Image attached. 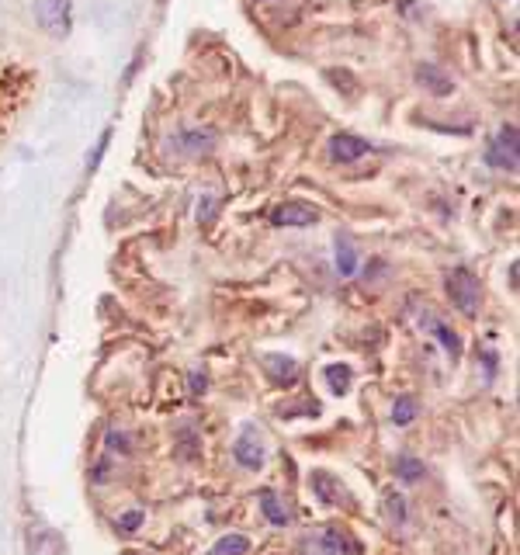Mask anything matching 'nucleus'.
Masks as SVG:
<instances>
[{
    "instance_id": "nucleus-25",
    "label": "nucleus",
    "mask_w": 520,
    "mask_h": 555,
    "mask_svg": "<svg viewBox=\"0 0 520 555\" xmlns=\"http://www.w3.org/2000/svg\"><path fill=\"white\" fill-rule=\"evenodd\" d=\"M191 386H195L191 392H205V375H191Z\"/></svg>"
},
{
    "instance_id": "nucleus-4",
    "label": "nucleus",
    "mask_w": 520,
    "mask_h": 555,
    "mask_svg": "<svg viewBox=\"0 0 520 555\" xmlns=\"http://www.w3.org/2000/svg\"><path fill=\"white\" fill-rule=\"evenodd\" d=\"M302 555H361V542L351 538L344 527H323L320 535L305 538L298 545Z\"/></svg>"
},
{
    "instance_id": "nucleus-8",
    "label": "nucleus",
    "mask_w": 520,
    "mask_h": 555,
    "mask_svg": "<svg viewBox=\"0 0 520 555\" xmlns=\"http://www.w3.org/2000/svg\"><path fill=\"white\" fill-rule=\"evenodd\" d=\"M309 486H313V493H316V500H323L326 507H340V503H347V500H351L347 486H344L333 472H326V469H313Z\"/></svg>"
},
{
    "instance_id": "nucleus-21",
    "label": "nucleus",
    "mask_w": 520,
    "mask_h": 555,
    "mask_svg": "<svg viewBox=\"0 0 520 555\" xmlns=\"http://www.w3.org/2000/svg\"><path fill=\"white\" fill-rule=\"evenodd\" d=\"M215 212H219V195L215 192H205L201 201H198V226H208L215 219Z\"/></svg>"
},
{
    "instance_id": "nucleus-18",
    "label": "nucleus",
    "mask_w": 520,
    "mask_h": 555,
    "mask_svg": "<svg viewBox=\"0 0 520 555\" xmlns=\"http://www.w3.org/2000/svg\"><path fill=\"white\" fill-rule=\"evenodd\" d=\"M430 330H434V337L444 344V351L451 355V361L461 358V340H458V333L448 323H441V320H430Z\"/></svg>"
},
{
    "instance_id": "nucleus-19",
    "label": "nucleus",
    "mask_w": 520,
    "mask_h": 555,
    "mask_svg": "<svg viewBox=\"0 0 520 555\" xmlns=\"http://www.w3.org/2000/svg\"><path fill=\"white\" fill-rule=\"evenodd\" d=\"M395 476H399L402 483H417V479L423 476V461H420V458L399 455V458H395Z\"/></svg>"
},
{
    "instance_id": "nucleus-26",
    "label": "nucleus",
    "mask_w": 520,
    "mask_h": 555,
    "mask_svg": "<svg viewBox=\"0 0 520 555\" xmlns=\"http://www.w3.org/2000/svg\"><path fill=\"white\" fill-rule=\"evenodd\" d=\"M257 4H278V0H257Z\"/></svg>"
},
{
    "instance_id": "nucleus-16",
    "label": "nucleus",
    "mask_w": 520,
    "mask_h": 555,
    "mask_svg": "<svg viewBox=\"0 0 520 555\" xmlns=\"http://www.w3.org/2000/svg\"><path fill=\"white\" fill-rule=\"evenodd\" d=\"M386 518H389V524H392V531L399 527H406L410 524V514H406V496L402 493H386Z\"/></svg>"
},
{
    "instance_id": "nucleus-15",
    "label": "nucleus",
    "mask_w": 520,
    "mask_h": 555,
    "mask_svg": "<svg viewBox=\"0 0 520 555\" xmlns=\"http://www.w3.org/2000/svg\"><path fill=\"white\" fill-rule=\"evenodd\" d=\"M417 413H420V403L413 399V396H395V403H392V424L395 427H406L417 420Z\"/></svg>"
},
{
    "instance_id": "nucleus-13",
    "label": "nucleus",
    "mask_w": 520,
    "mask_h": 555,
    "mask_svg": "<svg viewBox=\"0 0 520 555\" xmlns=\"http://www.w3.org/2000/svg\"><path fill=\"white\" fill-rule=\"evenodd\" d=\"M337 271L340 278L358 274V247L351 243V236H337Z\"/></svg>"
},
{
    "instance_id": "nucleus-10",
    "label": "nucleus",
    "mask_w": 520,
    "mask_h": 555,
    "mask_svg": "<svg viewBox=\"0 0 520 555\" xmlns=\"http://www.w3.org/2000/svg\"><path fill=\"white\" fill-rule=\"evenodd\" d=\"M232 455L243 469H260L264 465V445H260V434L254 427H243L240 441L232 445Z\"/></svg>"
},
{
    "instance_id": "nucleus-24",
    "label": "nucleus",
    "mask_w": 520,
    "mask_h": 555,
    "mask_svg": "<svg viewBox=\"0 0 520 555\" xmlns=\"http://www.w3.org/2000/svg\"><path fill=\"white\" fill-rule=\"evenodd\" d=\"M108 139H111V132H104V135L98 139V150H94V153H91V160H87V167H91V170L101 164V157H104V150H108Z\"/></svg>"
},
{
    "instance_id": "nucleus-1",
    "label": "nucleus",
    "mask_w": 520,
    "mask_h": 555,
    "mask_svg": "<svg viewBox=\"0 0 520 555\" xmlns=\"http://www.w3.org/2000/svg\"><path fill=\"white\" fill-rule=\"evenodd\" d=\"M486 164L492 170H507L514 174L520 164V139H517V126L514 122H503L496 135L486 143Z\"/></svg>"
},
{
    "instance_id": "nucleus-20",
    "label": "nucleus",
    "mask_w": 520,
    "mask_h": 555,
    "mask_svg": "<svg viewBox=\"0 0 520 555\" xmlns=\"http://www.w3.org/2000/svg\"><path fill=\"white\" fill-rule=\"evenodd\" d=\"M104 441H108V452H111V455H129L132 452V434L118 430V427H111V430L104 434Z\"/></svg>"
},
{
    "instance_id": "nucleus-11",
    "label": "nucleus",
    "mask_w": 520,
    "mask_h": 555,
    "mask_svg": "<svg viewBox=\"0 0 520 555\" xmlns=\"http://www.w3.org/2000/svg\"><path fill=\"white\" fill-rule=\"evenodd\" d=\"M264 371L274 386H295L298 382V361L285 358V355H267L264 358Z\"/></svg>"
},
{
    "instance_id": "nucleus-2",
    "label": "nucleus",
    "mask_w": 520,
    "mask_h": 555,
    "mask_svg": "<svg viewBox=\"0 0 520 555\" xmlns=\"http://www.w3.org/2000/svg\"><path fill=\"white\" fill-rule=\"evenodd\" d=\"M215 143H219V135H215V129H208V126H184V129H177L170 135V150L177 157H184V160L208 157L215 150Z\"/></svg>"
},
{
    "instance_id": "nucleus-23",
    "label": "nucleus",
    "mask_w": 520,
    "mask_h": 555,
    "mask_svg": "<svg viewBox=\"0 0 520 555\" xmlns=\"http://www.w3.org/2000/svg\"><path fill=\"white\" fill-rule=\"evenodd\" d=\"M195 445H198L195 430H191V427H181V455L191 458L195 455Z\"/></svg>"
},
{
    "instance_id": "nucleus-7",
    "label": "nucleus",
    "mask_w": 520,
    "mask_h": 555,
    "mask_svg": "<svg viewBox=\"0 0 520 555\" xmlns=\"http://www.w3.org/2000/svg\"><path fill=\"white\" fill-rule=\"evenodd\" d=\"M326 150H329V160L340 164V167L358 164V160H364V157L371 153L368 139H361V135H354V132H333Z\"/></svg>"
},
{
    "instance_id": "nucleus-14",
    "label": "nucleus",
    "mask_w": 520,
    "mask_h": 555,
    "mask_svg": "<svg viewBox=\"0 0 520 555\" xmlns=\"http://www.w3.org/2000/svg\"><path fill=\"white\" fill-rule=\"evenodd\" d=\"M323 379L326 386H329V392L344 396V392L351 389V382H354V371H351V364H326Z\"/></svg>"
},
{
    "instance_id": "nucleus-3",
    "label": "nucleus",
    "mask_w": 520,
    "mask_h": 555,
    "mask_svg": "<svg viewBox=\"0 0 520 555\" xmlns=\"http://www.w3.org/2000/svg\"><path fill=\"white\" fill-rule=\"evenodd\" d=\"M35 21L49 38H66L73 29V0H35Z\"/></svg>"
},
{
    "instance_id": "nucleus-6",
    "label": "nucleus",
    "mask_w": 520,
    "mask_h": 555,
    "mask_svg": "<svg viewBox=\"0 0 520 555\" xmlns=\"http://www.w3.org/2000/svg\"><path fill=\"white\" fill-rule=\"evenodd\" d=\"M323 219V212L309 201H281L274 212H271V223L278 229H309Z\"/></svg>"
},
{
    "instance_id": "nucleus-5",
    "label": "nucleus",
    "mask_w": 520,
    "mask_h": 555,
    "mask_svg": "<svg viewBox=\"0 0 520 555\" xmlns=\"http://www.w3.org/2000/svg\"><path fill=\"white\" fill-rule=\"evenodd\" d=\"M444 289H448L451 306H458V313L475 316V309H479V278H475L468 267H455V271L448 274Z\"/></svg>"
},
{
    "instance_id": "nucleus-12",
    "label": "nucleus",
    "mask_w": 520,
    "mask_h": 555,
    "mask_svg": "<svg viewBox=\"0 0 520 555\" xmlns=\"http://www.w3.org/2000/svg\"><path fill=\"white\" fill-rule=\"evenodd\" d=\"M260 510H264V518L274 527H288L295 518V510L274 490H260Z\"/></svg>"
},
{
    "instance_id": "nucleus-9",
    "label": "nucleus",
    "mask_w": 520,
    "mask_h": 555,
    "mask_svg": "<svg viewBox=\"0 0 520 555\" xmlns=\"http://www.w3.org/2000/svg\"><path fill=\"white\" fill-rule=\"evenodd\" d=\"M417 80H420L423 91H427V94H434V98H448V94L455 91V77L437 63H420L417 66Z\"/></svg>"
},
{
    "instance_id": "nucleus-27",
    "label": "nucleus",
    "mask_w": 520,
    "mask_h": 555,
    "mask_svg": "<svg viewBox=\"0 0 520 555\" xmlns=\"http://www.w3.org/2000/svg\"><path fill=\"white\" fill-rule=\"evenodd\" d=\"M129 555H135V552H129Z\"/></svg>"
},
{
    "instance_id": "nucleus-17",
    "label": "nucleus",
    "mask_w": 520,
    "mask_h": 555,
    "mask_svg": "<svg viewBox=\"0 0 520 555\" xmlns=\"http://www.w3.org/2000/svg\"><path fill=\"white\" fill-rule=\"evenodd\" d=\"M250 552V538L247 535H223L215 545H212V555H247Z\"/></svg>"
},
{
    "instance_id": "nucleus-22",
    "label": "nucleus",
    "mask_w": 520,
    "mask_h": 555,
    "mask_svg": "<svg viewBox=\"0 0 520 555\" xmlns=\"http://www.w3.org/2000/svg\"><path fill=\"white\" fill-rule=\"evenodd\" d=\"M142 521H146V514H142V510H129V514H122V518L115 521V527H118L122 535H135Z\"/></svg>"
}]
</instances>
